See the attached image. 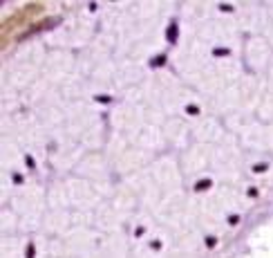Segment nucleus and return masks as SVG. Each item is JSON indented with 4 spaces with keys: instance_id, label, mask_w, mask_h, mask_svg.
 I'll return each instance as SVG.
<instances>
[{
    "instance_id": "f257e3e1",
    "label": "nucleus",
    "mask_w": 273,
    "mask_h": 258,
    "mask_svg": "<svg viewBox=\"0 0 273 258\" xmlns=\"http://www.w3.org/2000/svg\"><path fill=\"white\" fill-rule=\"evenodd\" d=\"M177 36H179L177 23H171V25H168V29H166V40H168V43H175V40H177Z\"/></svg>"
},
{
    "instance_id": "f03ea898",
    "label": "nucleus",
    "mask_w": 273,
    "mask_h": 258,
    "mask_svg": "<svg viewBox=\"0 0 273 258\" xmlns=\"http://www.w3.org/2000/svg\"><path fill=\"white\" fill-rule=\"evenodd\" d=\"M163 63H166V56H163V54H159V56H154V61H152V68H157V65H163Z\"/></svg>"
},
{
    "instance_id": "7ed1b4c3",
    "label": "nucleus",
    "mask_w": 273,
    "mask_h": 258,
    "mask_svg": "<svg viewBox=\"0 0 273 258\" xmlns=\"http://www.w3.org/2000/svg\"><path fill=\"white\" fill-rule=\"evenodd\" d=\"M208 187H210V180H202V182H199L195 189H197V191H204V189H208Z\"/></svg>"
},
{
    "instance_id": "20e7f679",
    "label": "nucleus",
    "mask_w": 273,
    "mask_h": 258,
    "mask_svg": "<svg viewBox=\"0 0 273 258\" xmlns=\"http://www.w3.org/2000/svg\"><path fill=\"white\" fill-rule=\"evenodd\" d=\"M266 171V164H257L255 166V173H264Z\"/></svg>"
},
{
    "instance_id": "39448f33",
    "label": "nucleus",
    "mask_w": 273,
    "mask_h": 258,
    "mask_svg": "<svg viewBox=\"0 0 273 258\" xmlns=\"http://www.w3.org/2000/svg\"><path fill=\"white\" fill-rule=\"evenodd\" d=\"M25 258H34V245H27V256Z\"/></svg>"
},
{
    "instance_id": "423d86ee",
    "label": "nucleus",
    "mask_w": 273,
    "mask_h": 258,
    "mask_svg": "<svg viewBox=\"0 0 273 258\" xmlns=\"http://www.w3.org/2000/svg\"><path fill=\"white\" fill-rule=\"evenodd\" d=\"M186 112H188V115H197L199 110H197V108H195V106H188V108H186Z\"/></svg>"
},
{
    "instance_id": "0eeeda50",
    "label": "nucleus",
    "mask_w": 273,
    "mask_h": 258,
    "mask_svg": "<svg viewBox=\"0 0 273 258\" xmlns=\"http://www.w3.org/2000/svg\"><path fill=\"white\" fill-rule=\"evenodd\" d=\"M25 162H27V166H29V168H34V162H32V157H29V155L25 157Z\"/></svg>"
}]
</instances>
